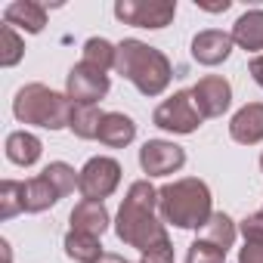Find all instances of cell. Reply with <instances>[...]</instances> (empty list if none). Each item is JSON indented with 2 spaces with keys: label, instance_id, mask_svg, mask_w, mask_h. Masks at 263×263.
<instances>
[{
  "label": "cell",
  "instance_id": "6da1fadb",
  "mask_svg": "<svg viewBox=\"0 0 263 263\" xmlns=\"http://www.w3.org/2000/svg\"><path fill=\"white\" fill-rule=\"evenodd\" d=\"M115 232L124 245L137 248L140 254H149L171 241L158 220V189H152L149 180H137L127 189V198L121 201L115 220Z\"/></svg>",
  "mask_w": 263,
  "mask_h": 263
},
{
  "label": "cell",
  "instance_id": "7a4b0ae2",
  "mask_svg": "<svg viewBox=\"0 0 263 263\" xmlns=\"http://www.w3.org/2000/svg\"><path fill=\"white\" fill-rule=\"evenodd\" d=\"M115 71L127 78L143 96H158L171 84V62L161 50L143 44V41H121L118 44V62Z\"/></svg>",
  "mask_w": 263,
  "mask_h": 263
},
{
  "label": "cell",
  "instance_id": "3957f363",
  "mask_svg": "<svg viewBox=\"0 0 263 263\" xmlns=\"http://www.w3.org/2000/svg\"><path fill=\"white\" fill-rule=\"evenodd\" d=\"M158 211L164 223H174L180 229H204V223L211 220V189L195 180H177L158 189Z\"/></svg>",
  "mask_w": 263,
  "mask_h": 263
},
{
  "label": "cell",
  "instance_id": "277c9868",
  "mask_svg": "<svg viewBox=\"0 0 263 263\" xmlns=\"http://www.w3.org/2000/svg\"><path fill=\"white\" fill-rule=\"evenodd\" d=\"M71 111H74V102L44 84H25L13 99V115L22 124H34V127H47V130L68 127Z\"/></svg>",
  "mask_w": 263,
  "mask_h": 263
},
{
  "label": "cell",
  "instance_id": "5b68a950",
  "mask_svg": "<svg viewBox=\"0 0 263 263\" xmlns=\"http://www.w3.org/2000/svg\"><path fill=\"white\" fill-rule=\"evenodd\" d=\"M74 186H78L74 167H68L65 161H53L44 167V174L25 180V211L41 214V211L53 208L59 198H65L68 192H74Z\"/></svg>",
  "mask_w": 263,
  "mask_h": 263
},
{
  "label": "cell",
  "instance_id": "8992f818",
  "mask_svg": "<svg viewBox=\"0 0 263 263\" xmlns=\"http://www.w3.org/2000/svg\"><path fill=\"white\" fill-rule=\"evenodd\" d=\"M121 183V164L115 158H90L81 171H78V189L87 201H102L108 198Z\"/></svg>",
  "mask_w": 263,
  "mask_h": 263
},
{
  "label": "cell",
  "instance_id": "52a82bcc",
  "mask_svg": "<svg viewBox=\"0 0 263 263\" xmlns=\"http://www.w3.org/2000/svg\"><path fill=\"white\" fill-rule=\"evenodd\" d=\"M115 16L124 25H137V28H164L177 16V4L167 0H118Z\"/></svg>",
  "mask_w": 263,
  "mask_h": 263
},
{
  "label": "cell",
  "instance_id": "ba28073f",
  "mask_svg": "<svg viewBox=\"0 0 263 263\" xmlns=\"http://www.w3.org/2000/svg\"><path fill=\"white\" fill-rule=\"evenodd\" d=\"M155 124L161 130H171V134H195L201 124V115L192 102V90H180L171 99H164L155 108Z\"/></svg>",
  "mask_w": 263,
  "mask_h": 263
},
{
  "label": "cell",
  "instance_id": "9c48e42d",
  "mask_svg": "<svg viewBox=\"0 0 263 263\" xmlns=\"http://www.w3.org/2000/svg\"><path fill=\"white\" fill-rule=\"evenodd\" d=\"M108 93V74L87 62H78L65 78V96L74 105H96Z\"/></svg>",
  "mask_w": 263,
  "mask_h": 263
},
{
  "label": "cell",
  "instance_id": "30bf717a",
  "mask_svg": "<svg viewBox=\"0 0 263 263\" xmlns=\"http://www.w3.org/2000/svg\"><path fill=\"white\" fill-rule=\"evenodd\" d=\"M183 164H186V152H183V146H177V143L149 140V143L140 149V167H143V174H149V177H167V174L180 171Z\"/></svg>",
  "mask_w": 263,
  "mask_h": 263
},
{
  "label": "cell",
  "instance_id": "8fae6325",
  "mask_svg": "<svg viewBox=\"0 0 263 263\" xmlns=\"http://www.w3.org/2000/svg\"><path fill=\"white\" fill-rule=\"evenodd\" d=\"M192 102H195L201 118H220L232 102V87H229L226 78L208 74L192 87Z\"/></svg>",
  "mask_w": 263,
  "mask_h": 263
},
{
  "label": "cell",
  "instance_id": "7c38bea8",
  "mask_svg": "<svg viewBox=\"0 0 263 263\" xmlns=\"http://www.w3.org/2000/svg\"><path fill=\"white\" fill-rule=\"evenodd\" d=\"M229 137L241 146H257L263 140V102H248L232 115Z\"/></svg>",
  "mask_w": 263,
  "mask_h": 263
},
{
  "label": "cell",
  "instance_id": "4fadbf2b",
  "mask_svg": "<svg viewBox=\"0 0 263 263\" xmlns=\"http://www.w3.org/2000/svg\"><path fill=\"white\" fill-rule=\"evenodd\" d=\"M232 34H226V31H201V34H195V41H192V59L195 62H201V65H220V62H226L229 59V53H232Z\"/></svg>",
  "mask_w": 263,
  "mask_h": 263
},
{
  "label": "cell",
  "instance_id": "5bb4252c",
  "mask_svg": "<svg viewBox=\"0 0 263 263\" xmlns=\"http://www.w3.org/2000/svg\"><path fill=\"white\" fill-rule=\"evenodd\" d=\"M134 137H137L134 118H127V115H121V111H105V115H102L99 137H96L99 143H105V146H111V149H124V146L134 143Z\"/></svg>",
  "mask_w": 263,
  "mask_h": 263
},
{
  "label": "cell",
  "instance_id": "9a60e30c",
  "mask_svg": "<svg viewBox=\"0 0 263 263\" xmlns=\"http://www.w3.org/2000/svg\"><path fill=\"white\" fill-rule=\"evenodd\" d=\"M71 229L99 238L108 229V211H105V204L102 201H87V198L81 204H74V211H71Z\"/></svg>",
  "mask_w": 263,
  "mask_h": 263
},
{
  "label": "cell",
  "instance_id": "2e32d148",
  "mask_svg": "<svg viewBox=\"0 0 263 263\" xmlns=\"http://www.w3.org/2000/svg\"><path fill=\"white\" fill-rule=\"evenodd\" d=\"M4 19L13 28L19 25L28 34H41L44 25H47V7L44 4H34V0H19V4H10L4 10Z\"/></svg>",
  "mask_w": 263,
  "mask_h": 263
},
{
  "label": "cell",
  "instance_id": "e0dca14e",
  "mask_svg": "<svg viewBox=\"0 0 263 263\" xmlns=\"http://www.w3.org/2000/svg\"><path fill=\"white\" fill-rule=\"evenodd\" d=\"M232 41L241 50H263V10H248L232 25Z\"/></svg>",
  "mask_w": 263,
  "mask_h": 263
},
{
  "label": "cell",
  "instance_id": "ac0fdd59",
  "mask_svg": "<svg viewBox=\"0 0 263 263\" xmlns=\"http://www.w3.org/2000/svg\"><path fill=\"white\" fill-rule=\"evenodd\" d=\"M41 140L34 134H25V130H16V134L7 137V158L13 164H22V167H31L37 158H41Z\"/></svg>",
  "mask_w": 263,
  "mask_h": 263
},
{
  "label": "cell",
  "instance_id": "d6986e66",
  "mask_svg": "<svg viewBox=\"0 0 263 263\" xmlns=\"http://www.w3.org/2000/svg\"><path fill=\"white\" fill-rule=\"evenodd\" d=\"M65 254L74 260V263H96L105 251H102V245H99V238H93V235H84V232H68L65 235Z\"/></svg>",
  "mask_w": 263,
  "mask_h": 263
},
{
  "label": "cell",
  "instance_id": "ffe728a7",
  "mask_svg": "<svg viewBox=\"0 0 263 263\" xmlns=\"http://www.w3.org/2000/svg\"><path fill=\"white\" fill-rule=\"evenodd\" d=\"M102 115H105V111H99L96 105H74L68 127L74 130V137H81V140H96V137H99Z\"/></svg>",
  "mask_w": 263,
  "mask_h": 263
},
{
  "label": "cell",
  "instance_id": "44dd1931",
  "mask_svg": "<svg viewBox=\"0 0 263 263\" xmlns=\"http://www.w3.org/2000/svg\"><path fill=\"white\" fill-rule=\"evenodd\" d=\"M201 238H208V241H214L217 248L229 251V248H232V241H235V223H232L223 211H217V214H211V220L204 223Z\"/></svg>",
  "mask_w": 263,
  "mask_h": 263
},
{
  "label": "cell",
  "instance_id": "7402d4cb",
  "mask_svg": "<svg viewBox=\"0 0 263 263\" xmlns=\"http://www.w3.org/2000/svg\"><path fill=\"white\" fill-rule=\"evenodd\" d=\"M25 211V183L4 180L0 183V220H13Z\"/></svg>",
  "mask_w": 263,
  "mask_h": 263
},
{
  "label": "cell",
  "instance_id": "603a6c76",
  "mask_svg": "<svg viewBox=\"0 0 263 263\" xmlns=\"http://www.w3.org/2000/svg\"><path fill=\"white\" fill-rule=\"evenodd\" d=\"M81 62L108 71V68H115V62H118V47H111L105 37H90V41L84 44V59H81Z\"/></svg>",
  "mask_w": 263,
  "mask_h": 263
},
{
  "label": "cell",
  "instance_id": "cb8c5ba5",
  "mask_svg": "<svg viewBox=\"0 0 263 263\" xmlns=\"http://www.w3.org/2000/svg\"><path fill=\"white\" fill-rule=\"evenodd\" d=\"M22 56H25L22 37L16 34L13 25H4V28H0V65H4V68H13Z\"/></svg>",
  "mask_w": 263,
  "mask_h": 263
},
{
  "label": "cell",
  "instance_id": "d4e9b609",
  "mask_svg": "<svg viewBox=\"0 0 263 263\" xmlns=\"http://www.w3.org/2000/svg\"><path fill=\"white\" fill-rule=\"evenodd\" d=\"M186 263H226V251L217 248V245L208 241V238H195L192 248H189Z\"/></svg>",
  "mask_w": 263,
  "mask_h": 263
},
{
  "label": "cell",
  "instance_id": "484cf974",
  "mask_svg": "<svg viewBox=\"0 0 263 263\" xmlns=\"http://www.w3.org/2000/svg\"><path fill=\"white\" fill-rule=\"evenodd\" d=\"M241 235H245V241H251V245H263V211L241 220Z\"/></svg>",
  "mask_w": 263,
  "mask_h": 263
},
{
  "label": "cell",
  "instance_id": "4316f807",
  "mask_svg": "<svg viewBox=\"0 0 263 263\" xmlns=\"http://www.w3.org/2000/svg\"><path fill=\"white\" fill-rule=\"evenodd\" d=\"M238 263H263V245L245 241V248H241V254H238Z\"/></svg>",
  "mask_w": 263,
  "mask_h": 263
},
{
  "label": "cell",
  "instance_id": "83f0119b",
  "mask_svg": "<svg viewBox=\"0 0 263 263\" xmlns=\"http://www.w3.org/2000/svg\"><path fill=\"white\" fill-rule=\"evenodd\" d=\"M248 71H251V78L263 87V56H257V59H251V65H248Z\"/></svg>",
  "mask_w": 263,
  "mask_h": 263
},
{
  "label": "cell",
  "instance_id": "f1b7e54d",
  "mask_svg": "<svg viewBox=\"0 0 263 263\" xmlns=\"http://www.w3.org/2000/svg\"><path fill=\"white\" fill-rule=\"evenodd\" d=\"M96 263H127V260H124V257H118V254H102Z\"/></svg>",
  "mask_w": 263,
  "mask_h": 263
},
{
  "label": "cell",
  "instance_id": "f546056e",
  "mask_svg": "<svg viewBox=\"0 0 263 263\" xmlns=\"http://www.w3.org/2000/svg\"><path fill=\"white\" fill-rule=\"evenodd\" d=\"M260 171H263V155H260Z\"/></svg>",
  "mask_w": 263,
  "mask_h": 263
},
{
  "label": "cell",
  "instance_id": "4dcf8cb0",
  "mask_svg": "<svg viewBox=\"0 0 263 263\" xmlns=\"http://www.w3.org/2000/svg\"><path fill=\"white\" fill-rule=\"evenodd\" d=\"M140 263H146V260H140Z\"/></svg>",
  "mask_w": 263,
  "mask_h": 263
}]
</instances>
